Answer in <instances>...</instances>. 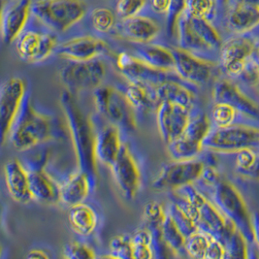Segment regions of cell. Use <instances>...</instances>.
I'll return each instance as SVG.
<instances>
[{"instance_id":"obj_1","label":"cell","mask_w":259,"mask_h":259,"mask_svg":"<svg viewBox=\"0 0 259 259\" xmlns=\"http://www.w3.org/2000/svg\"><path fill=\"white\" fill-rule=\"evenodd\" d=\"M60 104L67 119L80 171L95 180L96 176V134L91 120L82 113L77 100L69 91L60 96Z\"/></svg>"},{"instance_id":"obj_2","label":"cell","mask_w":259,"mask_h":259,"mask_svg":"<svg viewBox=\"0 0 259 259\" xmlns=\"http://www.w3.org/2000/svg\"><path fill=\"white\" fill-rule=\"evenodd\" d=\"M59 124L51 116L36 111L32 106L30 95L26 94L10 131V141L19 151L28 150L50 139L64 137Z\"/></svg>"},{"instance_id":"obj_3","label":"cell","mask_w":259,"mask_h":259,"mask_svg":"<svg viewBox=\"0 0 259 259\" xmlns=\"http://www.w3.org/2000/svg\"><path fill=\"white\" fill-rule=\"evenodd\" d=\"M212 202L235 225L249 244L254 243L252 214L241 192L233 184L221 179L212 188Z\"/></svg>"},{"instance_id":"obj_4","label":"cell","mask_w":259,"mask_h":259,"mask_svg":"<svg viewBox=\"0 0 259 259\" xmlns=\"http://www.w3.org/2000/svg\"><path fill=\"white\" fill-rule=\"evenodd\" d=\"M94 99L99 115L111 124L127 132L135 130V110L123 93L114 87L100 85L95 90Z\"/></svg>"},{"instance_id":"obj_5","label":"cell","mask_w":259,"mask_h":259,"mask_svg":"<svg viewBox=\"0 0 259 259\" xmlns=\"http://www.w3.org/2000/svg\"><path fill=\"white\" fill-rule=\"evenodd\" d=\"M203 149L217 153H235L244 149H259V126L235 124L213 127L203 142Z\"/></svg>"},{"instance_id":"obj_6","label":"cell","mask_w":259,"mask_h":259,"mask_svg":"<svg viewBox=\"0 0 259 259\" xmlns=\"http://www.w3.org/2000/svg\"><path fill=\"white\" fill-rule=\"evenodd\" d=\"M87 7V3L78 0L36 1L31 3V13L51 28L64 31L82 19Z\"/></svg>"},{"instance_id":"obj_7","label":"cell","mask_w":259,"mask_h":259,"mask_svg":"<svg viewBox=\"0 0 259 259\" xmlns=\"http://www.w3.org/2000/svg\"><path fill=\"white\" fill-rule=\"evenodd\" d=\"M212 122L205 114L191 117L189 125L177 140L167 145L173 160H191L202 152L203 142L212 128Z\"/></svg>"},{"instance_id":"obj_8","label":"cell","mask_w":259,"mask_h":259,"mask_svg":"<svg viewBox=\"0 0 259 259\" xmlns=\"http://www.w3.org/2000/svg\"><path fill=\"white\" fill-rule=\"evenodd\" d=\"M205 165L198 159L173 160L162 166L157 177L153 182L156 190H173L193 185L200 181Z\"/></svg>"},{"instance_id":"obj_9","label":"cell","mask_w":259,"mask_h":259,"mask_svg":"<svg viewBox=\"0 0 259 259\" xmlns=\"http://www.w3.org/2000/svg\"><path fill=\"white\" fill-rule=\"evenodd\" d=\"M258 47V41L250 33L234 35L225 41L220 50V62L225 73L238 79L245 63L254 56Z\"/></svg>"},{"instance_id":"obj_10","label":"cell","mask_w":259,"mask_h":259,"mask_svg":"<svg viewBox=\"0 0 259 259\" xmlns=\"http://www.w3.org/2000/svg\"><path fill=\"white\" fill-rule=\"evenodd\" d=\"M105 73V65L98 59L71 61L60 71V79L71 93L81 90H96L100 87Z\"/></svg>"},{"instance_id":"obj_11","label":"cell","mask_w":259,"mask_h":259,"mask_svg":"<svg viewBox=\"0 0 259 259\" xmlns=\"http://www.w3.org/2000/svg\"><path fill=\"white\" fill-rule=\"evenodd\" d=\"M25 82L19 77H12L3 82L0 92V130L1 142L10 134L26 95Z\"/></svg>"},{"instance_id":"obj_12","label":"cell","mask_w":259,"mask_h":259,"mask_svg":"<svg viewBox=\"0 0 259 259\" xmlns=\"http://www.w3.org/2000/svg\"><path fill=\"white\" fill-rule=\"evenodd\" d=\"M214 103H225L235 108L245 118L259 123V104L248 97L235 82L228 79L217 81L212 90Z\"/></svg>"},{"instance_id":"obj_13","label":"cell","mask_w":259,"mask_h":259,"mask_svg":"<svg viewBox=\"0 0 259 259\" xmlns=\"http://www.w3.org/2000/svg\"><path fill=\"white\" fill-rule=\"evenodd\" d=\"M15 42L21 59L31 63L47 59L58 48L57 36L36 30H24Z\"/></svg>"},{"instance_id":"obj_14","label":"cell","mask_w":259,"mask_h":259,"mask_svg":"<svg viewBox=\"0 0 259 259\" xmlns=\"http://www.w3.org/2000/svg\"><path fill=\"white\" fill-rule=\"evenodd\" d=\"M111 168L122 195L128 200H133L141 188V173L126 145H122L118 158Z\"/></svg>"},{"instance_id":"obj_15","label":"cell","mask_w":259,"mask_h":259,"mask_svg":"<svg viewBox=\"0 0 259 259\" xmlns=\"http://www.w3.org/2000/svg\"><path fill=\"white\" fill-rule=\"evenodd\" d=\"M225 7V25L234 35L249 34L259 27V1H229Z\"/></svg>"},{"instance_id":"obj_16","label":"cell","mask_w":259,"mask_h":259,"mask_svg":"<svg viewBox=\"0 0 259 259\" xmlns=\"http://www.w3.org/2000/svg\"><path fill=\"white\" fill-rule=\"evenodd\" d=\"M190 110L170 102H161L156 108L158 130L166 145L171 144L185 132L190 120Z\"/></svg>"},{"instance_id":"obj_17","label":"cell","mask_w":259,"mask_h":259,"mask_svg":"<svg viewBox=\"0 0 259 259\" xmlns=\"http://www.w3.org/2000/svg\"><path fill=\"white\" fill-rule=\"evenodd\" d=\"M117 65L130 82H143L155 88L161 82L171 80L170 72L153 68L139 58L130 56L126 53L118 55Z\"/></svg>"},{"instance_id":"obj_18","label":"cell","mask_w":259,"mask_h":259,"mask_svg":"<svg viewBox=\"0 0 259 259\" xmlns=\"http://www.w3.org/2000/svg\"><path fill=\"white\" fill-rule=\"evenodd\" d=\"M175 59L174 71L178 76L187 82L202 85L208 82L212 76L211 61L202 59L181 48L173 49Z\"/></svg>"},{"instance_id":"obj_19","label":"cell","mask_w":259,"mask_h":259,"mask_svg":"<svg viewBox=\"0 0 259 259\" xmlns=\"http://www.w3.org/2000/svg\"><path fill=\"white\" fill-rule=\"evenodd\" d=\"M30 1L21 0L8 3L2 10L1 33L5 44H10L22 34L31 13Z\"/></svg>"},{"instance_id":"obj_20","label":"cell","mask_w":259,"mask_h":259,"mask_svg":"<svg viewBox=\"0 0 259 259\" xmlns=\"http://www.w3.org/2000/svg\"><path fill=\"white\" fill-rule=\"evenodd\" d=\"M106 43L96 37L82 36L73 38L57 48V55L71 61H89L106 52Z\"/></svg>"},{"instance_id":"obj_21","label":"cell","mask_w":259,"mask_h":259,"mask_svg":"<svg viewBox=\"0 0 259 259\" xmlns=\"http://www.w3.org/2000/svg\"><path fill=\"white\" fill-rule=\"evenodd\" d=\"M198 229L224 243L235 230L236 226L224 217L212 201L208 199L199 209Z\"/></svg>"},{"instance_id":"obj_22","label":"cell","mask_w":259,"mask_h":259,"mask_svg":"<svg viewBox=\"0 0 259 259\" xmlns=\"http://www.w3.org/2000/svg\"><path fill=\"white\" fill-rule=\"evenodd\" d=\"M6 187L13 199L22 204L32 200L28 172L18 159H10L4 165Z\"/></svg>"},{"instance_id":"obj_23","label":"cell","mask_w":259,"mask_h":259,"mask_svg":"<svg viewBox=\"0 0 259 259\" xmlns=\"http://www.w3.org/2000/svg\"><path fill=\"white\" fill-rule=\"evenodd\" d=\"M32 198L45 204H55L60 201V186L40 165L27 170Z\"/></svg>"},{"instance_id":"obj_24","label":"cell","mask_w":259,"mask_h":259,"mask_svg":"<svg viewBox=\"0 0 259 259\" xmlns=\"http://www.w3.org/2000/svg\"><path fill=\"white\" fill-rule=\"evenodd\" d=\"M119 128L114 124H107L96 133V158L110 167L117 160L123 143L120 140Z\"/></svg>"},{"instance_id":"obj_25","label":"cell","mask_w":259,"mask_h":259,"mask_svg":"<svg viewBox=\"0 0 259 259\" xmlns=\"http://www.w3.org/2000/svg\"><path fill=\"white\" fill-rule=\"evenodd\" d=\"M95 186V180L82 171L74 173L60 186V202L69 207L84 203Z\"/></svg>"},{"instance_id":"obj_26","label":"cell","mask_w":259,"mask_h":259,"mask_svg":"<svg viewBox=\"0 0 259 259\" xmlns=\"http://www.w3.org/2000/svg\"><path fill=\"white\" fill-rule=\"evenodd\" d=\"M68 220L72 229L82 237L93 235L99 223L97 212L85 203L71 207Z\"/></svg>"},{"instance_id":"obj_27","label":"cell","mask_w":259,"mask_h":259,"mask_svg":"<svg viewBox=\"0 0 259 259\" xmlns=\"http://www.w3.org/2000/svg\"><path fill=\"white\" fill-rule=\"evenodd\" d=\"M155 96L158 104L170 102L191 110L193 105V94L189 88L175 80H168L155 87Z\"/></svg>"},{"instance_id":"obj_28","label":"cell","mask_w":259,"mask_h":259,"mask_svg":"<svg viewBox=\"0 0 259 259\" xmlns=\"http://www.w3.org/2000/svg\"><path fill=\"white\" fill-rule=\"evenodd\" d=\"M122 30L130 39L140 43H147L157 36L159 26L152 19L138 15L123 20Z\"/></svg>"},{"instance_id":"obj_29","label":"cell","mask_w":259,"mask_h":259,"mask_svg":"<svg viewBox=\"0 0 259 259\" xmlns=\"http://www.w3.org/2000/svg\"><path fill=\"white\" fill-rule=\"evenodd\" d=\"M139 59L158 70L171 72L175 68L173 51L159 45H145L136 49Z\"/></svg>"},{"instance_id":"obj_30","label":"cell","mask_w":259,"mask_h":259,"mask_svg":"<svg viewBox=\"0 0 259 259\" xmlns=\"http://www.w3.org/2000/svg\"><path fill=\"white\" fill-rule=\"evenodd\" d=\"M124 95L134 110L146 112L158 106L155 88L152 85L143 82H130Z\"/></svg>"},{"instance_id":"obj_31","label":"cell","mask_w":259,"mask_h":259,"mask_svg":"<svg viewBox=\"0 0 259 259\" xmlns=\"http://www.w3.org/2000/svg\"><path fill=\"white\" fill-rule=\"evenodd\" d=\"M211 122L213 127H228L235 124H253L242 116L235 108L225 103H214L211 111ZM258 126V125H256Z\"/></svg>"},{"instance_id":"obj_32","label":"cell","mask_w":259,"mask_h":259,"mask_svg":"<svg viewBox=\"0 0 259 259\" xmlns=\"http://www.w3.org/2000/svg\"><path fill=\"white\" fill-rule=\"evenodd\" d=\"M219 2L212 0L186 1L185 12L194 19L204 20L212 24L218 14Z\"/></svg>"},{"instance_id":"obj_33","label":"cell","mask_w":259,"mask_h":259,"mask_svg":"<svg viewBox=\"0 0 259 259\" xmlns=\"http://www.w3.org/2000/svg\"><path fill=\"white\" fill-rule=\"evenodd\" d=\"M212 236L198 229L186 240L185 251L190 259H204Z\"/></svg>"},{"instance_id":"obj_34","label":"cell","mask_w":259,"mask_h":259,"mask_svg":"<svg viewBox=\"0 0 259 259\" xmlns=\"http://www.w3.org/2000/svg\"><path fill=\"white\" fill-rule=\"evenodd\" d=\"M226 259H249V243L236 228L224 242Z\"/></svg>"},{"instance_id":"obj_35","label":"cell","mask_w":259,"mask_h":259,"mask_svg":"<svg viewBox=\"0 0 259 259\" xmlns=\"http://www.w3.org/2000/svg\"><path fill=\"white\" fill-rule=\"evenodd\" d=\"M143 217L147 228L152 231L161 228L167 218V212H165L163 206L159 202L150 201L145 205Z\"/></svg>"},{"instance_id":"obj_36","label":"cell","mask_w":259,"mask_h":259,"mask_svg":"<svg viewBox=\"0 0 259 259\" xmlns=\"http://www.w3.org/2000/svg\"><path fill=\"white\" fill-rule=\"evenodd\" d=\"M161 233L165 241L173 247L178 253H180L182 250H185L187 238L183 235V233L180 231L177 225L174 224V222L168 215V213L164 224L161 226Z\"/></svg>"},{"instance_id":"obj_37","label":"cell","mask_w":259,"mask_h":259,"mask_svg":"<svg viewBox=\"0 0 259 259\" xmlns=\"http://www.w3.org/2000/svg\"><path fill=\"white\" fill-rule=\"evenodd\" d=\"M167 213L186 238H188L189 236L198 230L197 224H195L186 212L182 211L173 202L169 206Z\"/></svg>"},{"instance_id":"obj_38","label":"cell","mask_w":259,"mask_h":259,"mask_svg":"<svg viewBox=\"0 0 259 259\" xmlns=\"http://www.w3.org/2000/svg\"><path fill=\"white\" fill-rule=\"evenodd\" d=\"M234 154V163L237 172L242 177L247 178L258 159L259 153H257V150L244 149Z\"/></svg>"},{"instance_id":"obj_39","label":"cell","mask_w":259,"mask_h":259,"mask_svg":"<svg viewBox=\"0 0 259 259\" xmlns=\"http://www.w3.org/2000/svg\"><path fill=\"white\" fill-rule=\"evenodd\" d=\"M153 234V256L154 259H176L179 253L171 247L163 238L161 228L151 231Z\"/></svg>"},{"instance_id":"obj_40","label":"cell","mask_w":259,"mask_h":259,"mask_svg":"<svg viewBox=\"0 0 259 259\" xmlns=\"http://www.w3.org/2000/svg\"><path fill=\"white\" fill-rule=\"evenodd\" d=\"M92 21L97 31L105 33L115 25L116 17L115 14L106 7H97L92 13Z\"/></svg>"},{"instance_id":"obj_41","label":"cell","mask_w":259,"mask_h":259,"mask_svg":"<svg viewBox=\"0 0 259 259\" xmlns=\"http://www.w3.org/2000/svg\"><path fill=\"white\" fill-rule=\"evenodd\" d=\"M111 254L118 259H133V246L131 237L126 235L115 236L110 241Z\"/></svg>"},{"instance_id":"obj_42","label":"cell","mask_w":259,"mask_h":259,"mask_svg":"<svg viewBox=\"0 0 259 259\" xmlns=\"http://www.w3.org/2000/svg\"><path fill=\"white\" fill-rule=\"evenodd\" d=\"M94 249L80 241H72L63 249V259H96Z\"/></svg>"},{"instance_id":"obj_43","label":"cell","mask_w":259,"mask_h":259,"mask_svg":"<svg viewBox=\"0 0 259 259\" xmlns=\"http://www.w3.org/2000/svg\"><path fill=\"white\" fill-rule=\"evenodd\" d=\"M146 4L143 0H121L117 3V13L121 19L126 20L138 16Z\"/></svg>"},{"instance_id":"obj_44","label":"cell","mask_w":259,"mask_h":259,"mask_svg":"<svg viewBox=\"0 0 259 259\" xmlns=\"http://www.w3.org/2000/svg\"><path fill=\"white\" fill-rule=\"evenodd\" d=\"M186 1H172L169 11L167 12V33L169 36L177 33L178 22L185 11Z\"/></svg>"},{"instance_id":"obj_45","label":"cell","mask_w":259,"mask_h":259,"mask_svg":"<svg viewBox=\"0 0 259 259\" xmlns=\"http://www.w3.org/2000/svg\"><path fill=\"white\" fill-rule=\"evenodd\" d=\"M204 259H226V247L224 242L212 237Z\"/></svg>"},{"instance_id":"obj_46","label":"cell","mask_w":259,"mask_h":259,"mask_svg":"<svg viewBox=\"0 0 259 259\" xmlns=\"http://www.w3.org/2000/svg\"><path fill=\"white\" fill-rule=\"evenodd\" d=\"M221 180L220 174L218 173L217 169L212 166H205L200 181H203L207 186L213 188L215 184Z\"/></svg>"},{"instance_id":"obj_47","label":"cell","mask_w":259,"mask_h":259,"mask_svg":"<svg viewBox=\"0 0 259 259\" xmlns=\"http://www.w3.org/2000/svg\"><path fill=\"white\" fill-rule=\"evenodd\" d=\"M133 259H154L152 245H133Z\"/></svg>"},{"instance_id":"obj_48","label":"cell","mask_w":259,"mask_h":259,"mask_svg":"<svg viewBox=\"0 0 259 259\" xmlns=\"http://www.w3.org/2000/svg\"><path fill=\"white\" fill-rule=\"evenodd\" d=\"M172 1L168 0H153L150 4L154 12L167 13L170 9Z\"/></svg>"},{"instance_id":"obj_49","label":"cell","mask_w":259,"mask_h":259,"mask_svg":"<svg viewBox=\"0 0 259 259\" xmlns=\"http://www.w3.org/2000/svg\"><path fill=\"white\" fill-rule=\"evenodd\" d=\"M25 259H51L48 255L47 252H45L42 249H31L25 256Z\"/></svg>"},{"instance_id":"obj_50","label":"cell","mask_w":259,"mask_h":259,"mask_svg":"<svg viewBox=\"0 0 259 259\" xmlns=\"http://www.w3.org/2000/svg\"><path fill=\"white\" fill-rule=\"evenodd\" d=\"M252 224H253V233H254V243L259 247V212L252 214Z\"/></svg>"},{"instance_id":"obj_51","label":"cell","mask_w":259,"mask_h":259,"mask_svg":"<svg viewBox=\"0 0 259 259\" xmlns=\"http://www.w3.org/2000/svg\"><path fill=\"white\" fill-rule=\"evenodd\" d=\"M249 259H259V247L255 243L249 244Z\"/></svg>"},{"instance_id":"obj_52","label":"cell","mask_w":259,"mask_h":259,"mask_svg":"<svg viewBox=\"0 0 259 259\" xmlns=\"http://www.w3.org/2000/svg\"><path fill=\"white\" fill-rule=\"evenodd\" d=\"M247 179H252V180H259V155L258 159L256 161V163L254 165L253 169L249 172V174L247 175Z\"/></svg>"},{"instance_id":"obj_53","label":"cell","mask_w":259,"mask_h":259,"mask_svg":"<svg viewBox=\"0 0 259 259\" xmlns=\"http://www.w3.org/2000/svg\"><path fill=\"white\" fill-rule=\"evenodd\" d=\"M96 259H118L114 256L113 254L109 253V254H102V255H97Z\"/></svg>"}]
</instances>
